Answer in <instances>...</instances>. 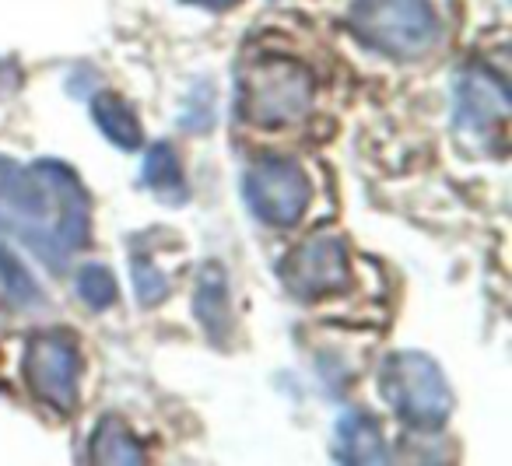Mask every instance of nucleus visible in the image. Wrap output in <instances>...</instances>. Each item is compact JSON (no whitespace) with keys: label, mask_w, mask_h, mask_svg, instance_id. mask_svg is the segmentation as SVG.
Returning <instances> with one entry per match:
<instances>
[{"label":"nucleus","mask_w":512,"mask_h":466,"mask_svg":"<svg viewBox=\"0 0 512 466\" xmlns=\"http://www.w3.org/2000/svg\"><path fill=\"white\" fill-rule=\"evenodd\" d=\"M81 375H85V358L71 333L46 330L29 340L25 379H29L36 400L50 403L60 414H71L81 400Z\"/></svg>","instance_id":"6"},{"label":"nucleus","mask_w":512,"mask_h":466,"mask_svg":"<svg viewBox=\"0 0 512 466\" xmlns=\"http://www.w3.org/2000/svg\"><path fill=\"white\" fill-rule=\"evenodd\" d=\"M509 116V88L505 78L488 71H467L456 81V127L488 134L491 127H502Z\"/></svg>","instance_id":"8"},{"label":"nucleus","mask_w":512,"mask_h":466,"mask_svg":"<svg viewBox=\"0 0 512 466\" xmlns=\"http://www.w3.org/2000/svg\"><path fill=\"white\" fill-rule=\"evenodd\" d=\"M0 232L29 246L53 274L67 270L92 232V200L71 165H18L0 155Z\"/></svg>","instance_id":"1"},{"label":"nucleus","mask_w":512,"mask_h":466,"mask_svg":"<svg viewBox=\"0 0 512 466\" xmlns=\"http://www.w3.org/2000/svg\"><path fill=\"white\" fill-rule=\"evenodd\" d=\"M351 32L383 57L418 60L439 43V18L428 0H358Z\"/></svg>","instance_id":"4"},{"label":"nucleus","mask_w":512,"mask_h":466,"mask_svg":"<svg viewBox=\"0 0 512 466\" xmlns=\"http://www.w3.org/2000/svg\"><path fill=\"white\" fill-rule=\"evenodd\" d=\"M22 85V74L15 71V64H4L0 60V92H15Z\"/></svg>","instance_id":"17"},{"label":"nucleus","mask_w":512,"mask_h":466,"mask_svg":"<svg viewBox=\"0 0 512 466\" xmlns=\"http://www.w3.org/2000/svg\"><path fill=\"white\" fill-rule=\"evenodd\" d=\"M78 295L81 302L88 305V309L102 312L109 309V305H116V277L109 267H102V263H88V267H81L78 274Z\"/></svg>","instance_id":"15"},{"label":"nucleus","mask_w":512,"mask_h":466,"mask_svg":"<svg viewBox=\"0 0 512 466\" xmlns=\"http://www.w3.org/2000/svg\"><path fill=\"white\" fill-rule=\"evenodd\" d=\"M379 396L414 431H439L453 414V389L425 351H393L379 365Z\"/></svg>","instance_id":"3"},{"label":"nucleus","mask_w":512,"mask_h":466,"mask_svg":"<svg viewBox=\"0 0 512 466\" xmlns=\"http://www.w3.org/2000/svg\"><path fill=\"white\" fill-rule=\"evenodd\" d=\"M0 295L8 298L11 305L39 302V288L32 284L25 263L15 253H8V249H0Z\"/></svg>","instance_id":"14"},{"label":"nucleus","mask_w":512,"mask_h":466,"mask_svg":"<svg viewBox=\"0 0 512 466\" xmlns=\"http://www.w3.org/2000/svg\"><path fill=\"white\" fill-rule=\"evenodd\" d=\"M144 186H148L162 204H183L186 200V183H183V172H179V158L165 141L151 144L148 155H144Z\"/></svg>","instance_id":"13"},{"label":"nucleus","mask_w":512,"mask_h":466,"mask_svg":"<svg viewBox=\"0 0 512 466\" xmlns=\"http://www.w3.org/2000/svg\"><path fill=\"white\" fill-rule=\"evenodd\" d=\"M242 200L256 221H264L271 228H292L309 211L313 183L295 158L264 155L242 176Z\"/></svg>","instance_id":"5"},{"label":"nucleus","mask_w":512,"mask_h":466,"mask_svg":"<svg viewBox=\"0 0 512 466\" xmlns=\"http://www.w3.org/2000/svg\"><path fill=\"white\" fill-rule=\"evenodd\" d=\"M278 274L299 302H323V298L348 288V246H344L341 235L316 232L309 239H302L281 260Z\"/></svg>","instance_id":"7"},{"label":"nucleus","mask_w":512,"mask_h":466,"mask_svg":"<svg viewBox=\"0 0 512 466\" xmlns=\"http://www.w3.org/2000/svg\"><path fill=\"white\" fill-rule=\"evenodd\" d=\"M92 120L116 148L123 151H137L144 144V134H141V123H137L134 109L113 92H102L92 99Z\"/></svg>","instance_id":"11"},{"label":"nucleus","mask_w":512,"mask_h":466,"mask_svg":"<svg viewBox=\"0 0 512 466\" xmlns=\"http://www.w3.org/2000/svg\"><path fill=\"white\" fill-rule=\"evenodd\" d=\"M130 274H134L137 302H141L144 309H155V305H162L165 298H169V277L158 270L155 260L134 256V260H130Z\"/></svg>","instance_id":"16"},{"label":"nucleus","mask_w":512,"mask_h":466,"mask_svg":"<svg viewBox=\"0 0 512 466\" xmlns=\"http://www.w3.org/2000/svg\"><path fill=\"white\" fill-rule=\"evenodd\" d=\"M337 459L351 466H372L390 459L376 417L362 414V410H351V414H344L337 421Z\"/></svg>","instance_id":"10"},{"label":"nucleus","mask_w":512,"mask_h":466,"mask_svg":"<svg viewBox=\"0 0 512 466\" xmlns=\"http://www.w3.org/2000/svg\"><path fill=\"white\" fill-rule=\"evenodd\" d=\"M316 95V78L306 64L288 57L253 60L239 71L235 109L249 127L278 130L309 113Z\"/></svg>","instance_id":"2"},{"label":"nucleus","mask_w":512,"mask_h":466,"mask_svg":"<svg viewBox=\"0 0 512 466\" xmlns=\"http://www.w3.org/2000/svg\"><path fill=\"white\" fill-rule=\"evenodd\" d=\"M88 459L92 463H106V466H137L144 463V449L130 428L116 417H102L99 428L92 431V442H88Z\"/></svg>","instance_id":"12"},{"label":"nucleus","mask_w":512,"mask_h":466,"mask_svg":"<svg viewBox=\"0 0 512 466\" xmlns=\"http://www.w3.org/2000/svg\"><path fill=\"white\" fill-rule=\"evenodd\" d=\"M183 4H193V8H207V11H228V8H239L242 0H183Z\"/></svg>","instance_id":"18"},{"label":"nucleus","mask_w":512,"mask_h":466,"mask_svg":"<svg viewBox=\"0 0 512 466\" xmlns=\"http://www.w3.org/2000/svg\"><path fill=\"white\" fill-rule=\"evenodd\" d=\"M193 312H197L200 330L207 340L225 344L232 333V302H228V274L218 260H207L197 274V291H193Z\"/></svg>","instance_id":"9"}]
</instances>
